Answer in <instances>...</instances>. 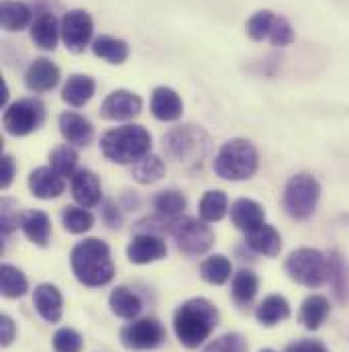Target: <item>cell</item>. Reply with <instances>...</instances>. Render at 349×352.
<instances>
[{
  "instance_id": "cell-4",
  "label": "cell",
  "mask_w": 349,
  "mask_h": 352,
  "mask_svg": "<svg viewBox=\"0 0 349 352\" xmlns=\"http://www.w3.org/2000/svg\"><path fill=\"white\" fill-rule=\"evenodd\" d=\"M258 168H260V152L254 146V142L245 138H233L225 142L213 160L215 175L231 182L250 180L258 173Z\"/></svg>"
},
{
  "instance_id": "cell-3",
  "label": "cell",
  "mask_w": 349,
  "mask_h": 352,
  "mask_svg": "<svg viewBox=\"0 0 349 352\" xmlns=\"http://www.w3.org/2000/svg\"><path fill=\"white\" fill-rule=\"evenodd\" d=\"M152 146H154L152 133L143 125H133V123L108 129L100 138L102 156L121 166H131L143 156H147L152 152Z\"/></svg>"
},
{
  "instance_id": "cell-44",
  "label": "cell",
  "mask_w": 349,
  "mask_h": 352,
  "mask_svg": "<svg viewBox=\"0 0 349 352\" xmlns=\"http://www.w3.org/2000/svg\"><path fill=\"white\" fill-rule=\"evenodd\" d=\"M102 221L108 228L119 230L123 226V207L117 201H112V199L102 201Z\"/></svg>"
},
{
  "instance_id": "cell-48",
  "label": "cell",
  "mask_w": 349,
  "mask_h": 352,
  "mask_svg": "<svg viewBox=\"0 0 349 352\" xmlns=\"http://www.w3.org/2000/svg\"><path fill=\"white\" fill-rule=\"evenodd\" d=\"M121 207H123L125 211H135V209H139V197H137L135 192H131V190H125L123 197H121Z\"/></svg>"
},
{
  "instance_id": "cell-45",
  "label": "cell",
  "mask_w": 349,
  "mask_h": 352,
  "mask_svg": "<svg viewBox=\"0 0 349 352\" xmlns=\"http://www.w3.org/2000/svg\"><path fill=\"white\" fill-rule=\"evenodd\" d=\"M14 176H16V162H14V158L8 156V154H2V158H0V186L8 188L12 184Z\"/></svg>"
},
{
  "instance_id": "cell-49",
  "label": "cell",
  "mask_w": 349,
  "mask_h": 352,
  "mask_svg": "<svg viewBox=\"0 0 349 352\" xmlns=\"http://www.w3.org/2000/svg\"><path fill=\"white\" fill-rule=\"evenodd\" d=\"M6 102H8V85L2 80V82H0V104L6 107Z\"/></svg>"
},
{
  "instance_id": "cell-1",
  "label": "cell",
  "mask_w": 349,
  "mask_h": 352,
  "mask_svg": "<svg viewBox=\"0 0 349 352\" xmlns=\"http://www.w3.org/2000/svg\"><path fill=\"white\" fill-rule=\"evenodd\" d=\"M219 309L213 301L204 297H194L184 301L174 314L176 338L186 349H198L204 344L215 328L219 326Z\"/></svg>"
},
{
  "instance_id": "cell-39",
  "label": "cell",
  "mask_w": 349,
  "mask_h": 352,
  "mask_svg": "<svg viewBox=\"0 0 349 352\" xmlns=\"http://www.w3.org/2000/svg\"><path fill=\"white\" fill-rule=\"evenodd\" d=\"M23 215H25V211H21V205L14 199L4 197L0 201V232H2V236H10L16 228H21Z\"/></svg>"
},
{
  "instance_id": "cell-47",
  "label": "cell",
  "mask_w": 349,
  "mask_h": 352,
  "mask_svg": "<svg viewBox=\"0 0 349 352\" xmlns=\"http://www.w3.org/2000/svg\"><path fill=\"white\" fill-rule=\"evenodd\" d=\"M284 352H329V349H327L321 340L302 338V340H296V342L288 344Z\"/></svg>"
},
{
  "instance_id": "cell-18",
  "label": "cell",
  "mask_w": 349,
  "mask_h": 352,
  "mask_svg": "<svg viewBox=\"0 0 349 352\" xmlns=\"http://www.w3.org/2000/svg\"><path fill=\"white\" fill-rule=\"evenodd\" d=\"M149 109H152V115L158 121L174 123L184 113V102H182V96L176 92L174 88L158 87L152 92Z\"/></svg>"
},
{
  "instance_id": "cell-5",
  "label": "cell",
  "mask_w": 349,
  "mask_h": 352,
  "mask_svg": "<svg viewBox=\"0 0 349 352\" xmlns=\"http://www.w3.org/2000/svg\"><path fill=\"white\" fill-rule=\"evenodd\" d=\"M166 154L186 168H200L210 152V138L200 125H178L164 135Z\"/></svg>"
},
{
  "instance_id": "cell-21",
  "label": "cell",
  "mask_w": 349,
  "mask_h": 352,
  "mask_svg": "<svg viewBox=\"0 0 349 352\" xmlns=\"http://www.w3.org/2000/svg\"><path fill=\"white\" fill-rule=\"evenodd\" d=\"M62 37V21L53 12H41L31 25V39L39 50L53 52Z\"/></svg>"
},
{
  "instance_id": "cell-50",
  "label": "cell",
  "mask_w": 349,
  "mask_h": 352,
  "mask_svg": "<svg viewBox=\"0 0 349 352\" xmlns=\"http://www.w3.org/2000/svg\"><path fill=\"white\" fill-rule=\"evenodd\" d=\"M341 221H344L346 226H349V213H346V215H341Z\"/></svg>"
},
{
  "instance_id": "cell-20",
  "label": "cell",
  "mask_w": 349,
  "mask_h": 352,
  "mask_svg": "<svg viewBox=\"0 0 349 352\" xmlns=\"http://www.w3.org/2000/svg\"><path fill=\"white\" fill-rule=\"evenodd\" d=\"M72 197L76 199V203L80 207H96L100 205L102 199V182L98 175H94L92 170H78L72 176Z\"/></svg>"
},
{
  "instance_id": "cell-35",
  "label": "cell",
  "mask_w": 349,
  "mask_h": 352,
  "mask_svg": "<svg viewBox=\"0 0 349 352\" xmlns=\"http://www.w3.org/2000/svg\"><path fill=\"white\" fill-rule=\"evenodd\" d=\"M131 175L139 184H154L166 176V162L158 154H147L135 164H131Z\"/></svg>"
},
{
  "instance_id": "cell-25",
  "label": "cell",
  "mask_w": 349,
  "mask_h": 352,
  "mask_svg": "<svg viewBox=\"0 0 349 352\" xmlns=\"http://www.w3.org/2000/svg\"><path fill=\"white\" fill-rule=\"evenodd\" d=\"M329 314H331V303H329V299L315 293V295H309V297L302 301L298 320H300V324H302L306 330L315 332V330H319V328L327 322Z\"/></svg>"
},
{
  "instance_id": "cell-26",
  "label": "cell",
  "mask_w": 349,
  "mask_h": 352,
  "mask_svg": "<svg viewBox=\"0 0 349 352\" xmlns=\"http://www.w3.org/2000/svg\"><path fill=\"white\" fill-rule=\"evenodd\" d=\"M108 307L110 311L117 316V318H123V320H137V316L141 314V299L137 293H133L129 287L125 285H119L112 289L110 297H108Z\"/></svg>"
},
{
  "instance_id": "cell-36",
  "label": "cell",
  "mask_w": 349,
  "mask_h": 352,
  "mask_svg": "<svg viewBox=\"0 0 349 352\" xmlns=\"http://www.w3.org/2000/svg\"><path fill=\"white\" fill-rule=\"evenodd\" d=\"M154 209L156 213L160 215H166V217H178L184 213L188 201H186V195L178 188H164L160 190L156 197H154Z\"/></svg>"
},
{
  "instance_id": "cell-19",
  "label": "cell",
  "mask_w": 349,
  "mask_h": 352,
  "mask_svg": "<svg viewBox=\"0 0 349 352\" xmlns=\"http://www.w3.org/2000/svg\"><path fill=\"white\" fill-rule=\"evenodd\" d=\"M229 213H231L233 226H235L239 232H243V234H250V232H254L256 228H260V226L265 223V209H263V205H260V203L254 201V199H248V197L237 199V201L231 205Z\"/></svg>"
},
{
  "instance_id": "cell-6",
  "label": "cell",
  "mask_w": 349,
  "mask_h": 352,
  "mask_svg": "<svg viewBox=\"0 0 349 352\" xmlns=\"http://www.w3.org/2000/svg\"><path fill=\"white\" fill-rule=\"evenodd\" d=\"M321 199V182L311 173L290 176L282 192V207L294 221H306L317 211Z\"/></svg>"
},
{
  "instance_id": "cell-38",
  "label": "cell",
  "mask_w": 349,
  "mask_h": 352,
  "mask_svg": "<svg viewBox=\"0 0 349 352\" xmlns=\"http://www.w3.org/2000/svg\"><path fill=\"white\" fill-rule=\"evenodd\" d=\"M62 226L66 228V232L80 236V234H86L94 228V215L88 211L86 207L68 205L62 209Z\"/></svg>"
},
{
  "instance_id": "cell-40",
  "label": "cell",
  "mask_w": 349,
  "mask_h": 352,
  "mask_svg": "<svg viewBox=\"0 0 349 352\" xmlns=\"http://www.w3.org/2000/svg\"><path fill=\"white\" fill-rule=\"evenodd\" d=\"M274 21H276V14L272 10H258V12H254L250 16L248 25H245V31L254 41H263V39L269 37Z\"/></svg>"
},
{
  "instance_id": "cell-16",
  "label": "cell",
  "mask_w": 349,
  "mask_h": 352,
  "mask_svg": "<svg viewBox=\"0 0 349 352\" xmlns=\"http://www.w3.org/2000/svg\"><path fill=\"white\" fill-rule=\"evenodd\" d=\"M29 190L41 201L58 199L66 190V178L58 175L51 166H39L29 175Z\"/></svg>"
},
{
  "instance_id": "cell-42",
  "label": "cell",
  "mask_w": 349,
  "mask_h": 352,
  "mask_svg": "<svg viewBox=\"0 0 349 352\" xmlns=\"http://www.w3.org/2000/svg\"><path fill=\"white\" fill-rule=\"evenodd\" d=\"M51 346L53 352H82L84 338L74 328H60L51 338Z\"/></svg>"
},
{
  "instance_id": "cell-7",
  "label": "cell",
  "mask_w": 349,
  "mask_h": 352,
  "mask_svg": "<svg viewBox=\"0 0 349 352\" xmlns=\"http://www.w3.org/2000/svg\"><path fill=\"white\" fill-rule=\"evenodd\" d=\"M284 270L294 283L306 289H319L327 283L329 276L327 254L317 248H296L284 261Z\"/></svg>"
},
{
  "instance_id": "cell-46",
  "label": "cell",
  "mask_w": 349,
  "mask_h": 352,
  "mask_svg": "<svg viewBox=\"0 0 349 352\" xmlns=\"http://www.w3.org/2000/svg\"><path fill=\"white\" fill-rule=\"evenodd\" d=\"M16 338V324L10 316H0V346H10Z\"/></svg>"
},
{
  "instance_id": "cell-28",
  "label": "cell",
  "mask_w": 349,
  "mask_h": 352,
  "mask_svg": "<svg viewBox=\"0 0 349 352\" xmlns=\"http://www.w3.org/2000/svg\"><path fill=\"white\" fill-rule=\"evenodd\" d=\"M31 16H33V10L29 4L25 2H19V0H4L0 4V23H2V29L10 31V33H16V31H23L27 29L31 23Z\"/></svg>"
},
{
  "instance_id": "cell-2",
  "label": "cell",
  "mask_w": 349,
  "mask_h": 352,
  "mask_svg": "<svg viewBox=\"0 0 349 352\" xmlns=\"http://www.w3.org/2000/svg\"><path fill=\"white\" fill-rule=\"evenodd\" d=\"M72 272L84 287L98 289L115 278V263L110 246L100 238H84L72 248Z\"/></svg>"
},
{
  "instance_id": "cell-15",
  "label": "cell",
  "mask_w": 349,
  "mask_h": 352,
  "mask_svg": "<svg viewBox=\"0 0 349 352\" xmlns=\"http://www.w3.org/2000/svg\"><path fill=\"white\" fill-rule=\"evenodd\" d=\"M60 78H62L60 68L47 58L33 60L25 72V85L35 94H43V92L53 90L60 85Z\"/></svg>"
},
{
  "instance_id": "cell-43",
  "label": "cell",
  "mask_w": 349,
  "mask_h": 352,
  "mask_svg": "<svg viewBox=\"0 0 349 352\" xmlns=\"http://www.w3.org/2000/svg\"><path fill=\"white\" fill-rule=\"evenodd\" d=\"M267 41L274 47H286V45H290L294 41V29H292V25H290V21L286 16L276 14V21H274V27L269 31Z\"/></svg>"
},
{
  "instance_id": "cell-32",
  "label": "cell",
  "mask_w": 349,
  "mask_h": 352,
  "mask_svg": "<svg viewBox=\"0 0 349 352\" xmlns=\"http://www.w3.org/2000/svg\"><path fill=\"white\" fill-rule=\"evenodd\" d=\"M200 276L208 285H225L233 278V264L225 254H210L200 263Z\"/></svg>"
},
{
  "instance_id": "cell-27",
  "label": "cell",
  "mask_w": 349,
  "mask_h": 352,
  "mask_svg": "<svg viewBox=\"0 0 349 352\" xmlns=\"http://www.w3.org/2000/svg\"><path fill=\"white\" fill-rule=\"evenodd\" d=\"M96 92V82L92 76L88 74H72L62 90V98L64 102H68L70 107H84L90 102V98Z\"/></svg>"
},
{
  "instance_id": "cell-10",
  "label": "cell",
  "mask_w": 349,
  "mask_h": 352,
  "mask_svg": "<svg viewBox=\"0 0 349 352\" xmlns=\"http://www.w3.org/2000/svg\"><path fill=\"white\" fill-rule=\"evenodd\" d=\"M166 340V330L156 318L131 320L121 330V344L129 351H154Z\"/></svg>"
},
{
  "instance_id": "cell-33",
  "label": "cell",
  "mask_w": 349,
  "mask_h": 352,
  "mask_svg": "<svg viewBox=\"0 0 349 352\" xmlns=\"http://www.w3.org/2000/svg\"><path fill=\"white\" fill-rule=\"evenodd\" d=\"M229 211V199L223 190H206L198 203V215L206 223L221 221Z\"/></svg>"
},
{
  "instance_id": "cell-29",
  "label": "cell",
  "mask_w": 349,
  "mask_h": 352,
  "mask_svg": "<svg viewBox=\"0 0 349 352\" xmlns=\"http://www.w3.org/2000/svg\"><path fill=\"white\" fill-rule=\"evenodd\" d=\"M290 314H292V309H290L288 299L274 293V295H267L262 303L258 305V309H256V320H258L262 326H265V328H272V326H278L280 322L288 320Z\"/></svg>"
},
{
  "instance_id": "cell-24",
  "label": "cell",
  "mask_w": 349,
  "mask_h": 352,
  "mask_svg": "<svg viewBox=\"0 0 349 352\" xmlns=\"http://www.w3.org/2000/svg\"><path fill=\"white\" fill-rule=\"evenodd\" d=\"M245 244L262 256L276 258L282 250V236L274 226L263 223L260 228H256L254 232L245 234Z\"/></svg>"
},
{
  "instance_id": "cell-34",
  "label": "cell",
  "mask_w": 349,
  "mask_h": 352,
  "mask_svg": "<svg viewBox=\"0 0 349 352\" xmlns=\"http://www.w3.org/2000/svg\"><path fill=\"white\" fill-rule=\"evenodd\" d=\"M0 291L6 299L25 297L29 291V280L25 272L12 264H2L0 266Z\"/></svg>"
},
{
  "instance_id": "cell-9",
  "label": "cell",
  "mask_w": 349,
  "mask_h": 352,
  "mask_svg": "<svg viewBox=\"0 0 349 352\" xmlns=\"http://www.w3.org/2000/svg\"><path fill=\"white\" fill-rule=\"evenodd\" d=\"M45 121V104L35 98H19L14 102H10L4 109L2 115V125L6 129L8 135L12 138H27L33 131H37Z\"/></svg>"
},
{
  "instance_id": "cell-37",
  "label": "cell",
  "mask_w": 349,
  "mask_h": 352,
  "mask_svg": "<svg viewBox=\"0 0 349 352\" xmlns=\"http://www.w3.org/2000/svg\"><path fill=\"white\" fill-rule=\"evenodd\" d=\"M49 166L62 175L64 178H70L78 173V152L74 146L70 144H64V146H58L56 150L49 152Z\"/></svg>"
},
{
  "instance_id": "cell-11",
  "label": "cell",
  "mask_w": 349,
  "mask_h": 352,
  "mask_svg": "<svg viewBox=\"0 0 349 352\" xmlns=\"http://www.w3.org/2000/svg\"><path fill=\"white\" fill-rule=\"evenodd\" d=\"M94 23L92 16L82 8L68 10L62 16V41L74 54H82L92 41Z\"/></svg>"
},
{
  "instance_id": "cell-12",
  "label": "cell",
  "mask_w": 349,
  "mask_h": 352,
  "mask_svg": "<svg viewBox=\"0 0 349 352\" xmlns=\"http://www.w3.org/2000/svg\"><path fill=\"white\" fill-rule=\"evenodd\" d=\"M143 109V100L137 92L119 88L112 90L100 104V115L102 119L108 121H129L135 119Z\"/></svg>"
},
{
  "instance_id": "cell-31",
  "label": "cell",
  "mask_w": 349,
  "mask_h": 352,
  "mask_svg": "<svg viewBox=\"0 0 349 352\" xmlns=\"http://www.w3.org/2000/svg\"><path fill=\"white\" fill-rule=\"evenodd\" d=\"M92 52L96 58L119 66L125 64L129 58V43L112 35H100L92 41Z\"/></svg>"
},
{
  "instance_id": "cell-41",
  "label": "cell",
  "mask_w": 349,
  "mask_h": 352,
  "mask_svg": "<svg viewBox=\"0 0 349 352\" xmlns=\"http://www.w3.org/2000/svg\"><path fill=\"white\" fill-rule=\"evenodd\" d=\"M202 352H250L248 340L239 332H227L215 340H210Z\"/></svg>"
},
{
  "instance_id": "cell-51",
  "label": "cell",
  "mask_w": 349,
  "mask_h": 352,
  "mask_svg": "<svg viewBox=\"0 0 349 352\" xmlns=\"http://www.w3.org/2000/svg\"><path fill=\"white\" fill-rule=\"evenodd\" d=\"M260 352H276V351H272V349H263V351H260Z\"/></svg>"
},
{
  "instance_id": "cell-23",
  "label": "cell",
  "mask_w": 349,
  "mask_h": 352,
  "mask_svg": "<svg viewBox=\"0 0 349 352\" xmlns=\"http://www.w3.org/2000/svg\"><path fill=\"white\" fill-rule=\"evenodd\" d=\"M329 263V276L327 283L339 303H349V264L339 250H331L327 254Z\"/></svg>"
},
{
  "instance_id": "cell-22",
  "label": "cell",
  "mask_w": 349,
  "mask_h": 352,
  "mask_svg": "<svg viewBox=\"0 0 349 352\" xmlns=\"http://www.w3.org/2000/svg\"><path fill=\"white\" fill-rule=\"evenodd\" d=\"M21 230H23L25 238L35 246L45 248L49 244V240H51V219L41 209L25 211L23 221H21Z\"/></svg>"
},
{
  "instance_id": "cell-14",
  "label": "cell",
  "mask_w": 349,
  "mask_h": 352,
  "mask_svg": "<svg viewBox=\"0 0 349 352\" xmlns=\"http://www.w3.org/2000/svg\"><path fill=\"white\" fill-rule=\"evenodd\" d=\"M58 125L66 144L74 148H86L94 140V125L76 111H64L58 119Z\"/></svg>"
},
{
  "instance_id": "cell-13",
  "label": "cell",
  "mask_w": 349,
  "mask_h": 352,
  "mask_svg": "<svg viewBox=\"0 0 349 352\" xmlns=\"http://www.w3.org/2000/svg\"><path fill=\"white\" fill-rule=\"evenodd\" d=\"M166 256H168L166 240L156 234H135L127 246V258L133 264L158 263Z\"/></svg>"
},
{
  "instance_id": "cell-8",
  "label": "cell",
  "mask_w": 349,
  "mask_h": 352,
  "mask_svg": "<svg viewBox=\"0 0 349 352\" xmlns=\"http://www.w3.org/2000/svg\"><path fill=\"white\" fill-rule=\"evenodd\" d=\"M178 246V250L188 256V258H196L206 254L213 244H215V234L210 230V226L198 217H190V215H178L170 223V234Z\"/></svg>"
},
{
  "instance_id": "cell-30",
  "label": "cell",
  "mask_w": 349,
  "mask_h": 352,
  "mask_svg": "<svg viewBox=\"0 0 349 352\" xmlns=\"http://www.w3.org/2000/svg\"><path fill=\"white\" fill-rule=\"evenodd\" d=\"M258 289H260V278L254 270L250 268H241L239 272L233 274L231 278V297L233 301L239 305V307H245L250 305L256 295H258Z\"/></svg>"
},
{
  "instance_id": "cell-17",
  "label": "cell",
  "mask_w": 349,
  "mask_h": 352,
  "mask_svg": "<svg viewBox=\"0 0 349 352\" xmlns=\"http://www.w3.org/2000/svg\"><path fill=\"white\" fill-rule=\"evenodd\" d=\"M33 305H35L37 314L47 324H58L62 320V314H64V297H62V291L56 285L41 283L39 287H35Z\"/></svg>"
}]
</instances>
